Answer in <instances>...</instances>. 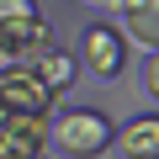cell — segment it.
<instances>
[{
    "label": "cell",
    "mask_w": 159,
    "mask_h": 159,
    "mask_svg": "<svg viewBox=\"0 0 159 159\" xmlns=\"http://www.w3.org/2000/svg\"><path fill=\"white\" fill-rule=\"evenodd\" d=\"M21 16H37V0H0V27L21 21Z\"/></svg>",
    "instance_id": "cell-9"
},
{
    "label": "cell",
    "mask_w": 159,
    "mask_h": 159,
    "mask_svg": "<svg viewBox=\"0 0 159 159\" xmlns=\"http://www.w3.org/2000/svg\"><path fill=\"white\" fill-rule=\"evenodd\" d=\"M122 43H138L143 53L159 48V0H127L122 6Z\"/></svg>",
    "instance_id": "cell-6"
},
{
    "label": "cell",
    "mask_w": 159,
    "mask_h": 159,
    "mask_svg": "<svg viewBox=\"0 0 159 159\" xmlns=\"http://www.w3.org/2000/svg\"><path fill=\"white\" fill-rule=\"evenodd\" d=\"M90 6H106V11H122L127 0H90Z\"/></svg>",
    "instance_id": "cell-10"
},
{
    "label": "cell",
    "mask_w": 159,
    "mask_h": 159,
    "mask_svg": "<svg viewBox=\"0 0 159 159\" xmlns=\"http://www.w3.org/2000/svg\"><path fill=\"white\" fill-rule=\"evenodd\" d=\"M111 143L127 159H159V117H133L127 127H117Z\"/></svg>",
    "instance_id": "cell-7"
},
{
    "label": "cell",
    "mask_w": 159,
    "mask_h": 159,
    "mask_svg": "<svg viewBox=\"0 0 159 159\" xmlns=\"http://www.w3.org/2000/svg\"><path fill=\"white\" fill-rule=\"evenodd\" d=\"M32 74H37L43 85L58 96V90H69V85H74V74H80V58H74V53H64V48H53V53H43V58L32 64Z\"/></svg>",
    "instance_id": "cell-8"
},
{
    "label": "cell",
    "mask_w": 159,
    "mask_h": 159,
    "mask_svg": "<svg viewBox=\"0 0 159 159\" xmlns=\"http://www.w3.org/2000/svg\"><path fill=\"white\" fill-rule=\"evenodd\" d=\"M111 138H117V122H111L101 106H74V111L48 117V143H58V148L74 154V159H96V154H106Z\"/></svg>",
    "instance_id": "cell-1"
},
{
    "label": "cell",
    "mask_w": 159,
    "mask_h": 159,
    "mask_svg": "<svg viewBox=\"0 0 159 159\" xmlns=\"http://www.w3.org/2000/svg\"><path fill=\"white\" fill-rule=\"evenodd\" d=\"M6 64H11V58H6V48H0V69H6Z\"/></svg>",
    "instance_id": "cell-11"
},
{
    "label": "cell",
    "mask_w": 159,
    "mask_h": 159,
    "mask_svg": "<svg viewBox=\"0 0 159 159\" xmlns=\"http://www.w3.org/2000/svg\"><path fill=\"white\" fill-rule=\"evenodd\" d=\"M0 48H6L11 64H27L32 69L43 53L58 48V37H53V21L37 11V16H21V21H6V27H0Z\"/></svg>",
    "instance_id": "cell-3"
},
{
    "label": "cell",
    "mask_w": 159,
    "mask_h": 159,
    "mask_svg": "<svg viewBox=\"0 0 159 159\" xmlns=\"http://www.w3.org/2000/svg\"><path fill=\"white\" fill-rule=\"evenodd\" d=\"M80 69H90L96 80H122V69H127L122 32L106 27V21H90L85 32H80Z\"/></svg>",
    "instance_id": "cell-2"
},
{
    "label": "cell",
    "mask_w": 159,
    "mask_h": 159,
    "mask_svg": "<svg viewBox=\"0 0 159 159\" xmlns=\"http://www.w3.org/2000/svg\"><path fill=\"white\" fill-rule=\"evenodd\" d=\"M0 106L6 111H53V90L27 64H6L0 69Z\"/></svg>",
    "instance_id": "cell-5"
},
{
    "label": "cell",
    "mask_w": 159,
    "mask_h": 159,
    "mask_svg": "<svg viewBox=\"0 0 159 159\" xmlns=\"http://www.w3.org/2000/svg\"><path fill=\"white\" fill-rule=\"evenodd\" d=\"M53 111H6L0 122V159H43Z\"/></svg>",
    "instance_id": "cell-4"
},
{
    "label": "cell",
    "mask_w": 159,
    "mask_h": 159,
    "mask_svg": "<svg viewBox=\"0 0 159 159\" xmlns=\"http://www.w3.org/2000/svg\"><path fill=\"white\" fill-rule=\"evenodd\" d=\"M0 122H6V106H0Z\"/></svg>",
    "instance_id": "cell-12"
}]
</instances>
